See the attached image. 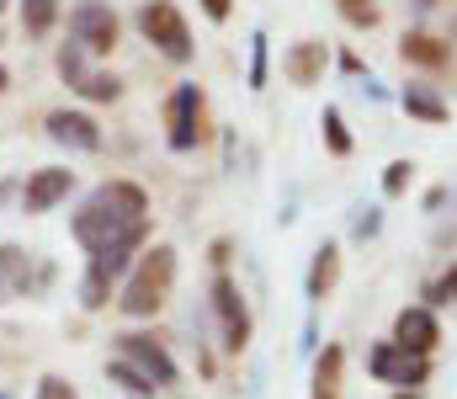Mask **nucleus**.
<instances>
[{
	"label": "nucleus",
	"instance_id": "nucleus-1",
	"mask_svg": "<svg viewBox=\"0 0 457 399\" xmlns=\"http://www.w3.org/2000/svg\"><path fill=\"white\" fill-rule=\"evenodd\" d=\"M144 235H149V197L133 181L96 187L86 197V208L75 213V240L91 256H102V251H133V245H144Z\"/></svg>",
	"mask_w": 457,
	"mask_h": 399
},
{
	"label": "nucleus",
	"instance_id": "nucleus-2",
	"mask_svg": "<svg viewBox=\"0 0 457 399\" xmlns=\"http://www.w3.org/2000/svg\"><path fill=\"white\" fill-rule=\"evenodd\" d=\"M170 282H176V251H170V245H154L144 262L133 266V277H128L117 309H122L128 320H149V314H160V303L170 298Z\"/></svg>",
	"mask_w": 457,
	"mask_h": 399
},
{
	"label": "nucleus",
	"instance_id": "nucleus-3",
	"mask_svg": "<svg viewBox=\"0 0 457 399\" xmlns=\"http://www.w3.org/2000/svg\"><path fill=\"white\" fill-rule=\"evenodd\" d=\"M138 32L165 54V59H176V64H187L192 59V32H187V16L170 5V0H144L138 5Z\"/></svg>",
	"mask_w": 457,
	"mask_h": 399
},
{
	"label": "nucleus",
	"instance_id": "nucleus-4",
	"mask_svg": "<svg viewBox=\"0 0 457 399\" xmlns=\"http://www.w3.org/2000/svg\"><path fill=\"white\" fill-rule=\"evenodd\" d=\"M367 368H372V378H383V384H399V389H415V384H426V378H431V357H420V352H404L399 341H383V346H372Z\"/></svg>",
	"mask_w": 457,
	"mask_h": 399
},
{
	"label": "nucleus",
	"instance_id": "nucleus-5",
	"mask_svg": "<svg viewBox=\"0 0 457 399\" xmlns=\"http://www.w3.org/2000/svg\"><path fill=\"white\" fill-rule=\"evenodd\" d=\"M70 32L86 54H112L117 48V11L107 0H80L70 11Z\"/></svg>",
	"mask_w": 457,
	"mask_h": 399
},
{
	"label": "nucleus",
	"instance_id": "nucleus-6",
	"mask_svg": "<svg viewBox=\"0 0 457 399\" xmlns=\"http://www.w3.org/2000/svg\"><path fill=\"white\" fill-rule=\"evenodd\" d=\"M165 138H170V149H192V144H203V91L197 86H176L170 91V102H165Z\"/></svg>",
	"mask_w": 457,
	"mask_h": 399
},
{
	"label": "nucleus",
	"instance_id": "nucleus-7",
	"mask_svg": "<svg viewBox=\"0 0 457 399\" xmlns=\"http://www.w3.org/2000/svg\"><path fill=\"white\" fill-rule=\"evenodd\" d=\"M117 357H122V362H133L154 389L176 384V362H170V352H165L154 336H117Z\"/></svg>",
	"mask_w": 457,
	"mask_h": 399
},
{
	"label": "nucleus",
	"instance_id": "nucleus-8",
	"mask_svg": "<svg viewBox=\"0 0 457 399\" xmlns=\"http://www.w3.org/2000/svg\"><path fill=\"white\" fill-rule=\"evenodd\" d=\"M213 314L224 325V346L228 352H245V341H250V309H245V293H239L234 277L213 282Z\"/></svg>",
	"mask_w": 457,
	"mask_h": 399
},
{
	"label": "nucleus",
	"instance_id": "nucleus-9",
	"mask_svg": "<svg viewBox=\"0 0 457 399\" xmlns=\"http://www.w3.org/2000/svg\"><path fill=\"white\" fill-rule=\"evenodd\" d=\"M70 187H75V170H64V165L37 170V176L21 187V213H48L59 197H70Z\"/></svg>",
	"mask_w": 457,
	"mask_h": 399
},
{
	"label": "nucleus",
	"instance_id": "nucleus-10",
	"mask_svg": "<svg viewBox=\"0 0 457 399\" xmlns=\"http://www.w3.org/2000/svg\"><path fill=\"white\" fill-rule=\"evenodd\" d=\"M394 341H399L404 352L431 357V352H436V341H442V325H436V314H431V309H399V320H394Z\"/></svg>",
	"mask_w": 457,
	"mask_h": 399
},
{
	"label": "nucleus",
	"instance_id": "nucleus-11",
	"mask_svg": "<svg viewBox=\"0 0 457 399\" xmlns=\"http://www.w3.org/2000/svg\"><path fill=\"white\" fill-rule=\"evenodd\" d=\"M128 256H133V251H102V256H91V271H86V282H80V303H86V309H102V303H107L112 282L128 271Z\"/></svg>",
	"mask_w": 457,
	"mask_h": 399
},
{
	"label": "nucleus",
	"instance_id": "nucleus-12",
	"mask_svg": "<svg viewBox=\"0 0 457 399\" xmlns=\"http://www.w3.org/2000/svg\"><path fill=\"white\" fill-rule=\"evenodd\" d=\"M325 64H330V54H325V43H293L287 48V59H282V75L293 80V86H314L320 75H325Z\"/></svg>",
	"mask_w": 457,
	"mask_h": 399
},
{
	"label": "nucleus",
	"instance_id": "nucleus-13",
	"mask_svg": "<svg viewBox=\"0 0 457 399\" xmlns=\"http://www.w3.org/2000/svg\"><path fill=\"white\" fill-rule=\"evenodd\" d=\"M48 138L54 144H70V149H96L102 144V129L86 112H54L48 118Z\"/></svg>",
	"mask_w": 457,
	"mask_h": 399
},
{
	"label": "nucleus",
	"instance_id": "nucleus-14",
	"mask_svg": "<svg viewBox=\"0 0 457 399\" xmlns=\"http://www.w3.org/2000/svg\"><path fill=\"white\" fill-rule=\"evenodd\" d=\"M399 54H404L410 64H426V70H442V64L453 59V48H447L442 37H431V32H404V37H399Z\"/></svg>",
	"mask_w": 457,
	"mask_h": 399
},
{
	"label": "nucleus",
	"instance_id": "nucleus-15",
	"mask_svg": "<svg viewBox=\"0 0 457 399\" xmlns=\"http://www.w3.org/2000/svg\"><path fill=\"white\" fill-rule=\"evenodd\" d=\"M341 368H345V352L325 346V357L314 362V399H341Z\"/></svg>",
	"mask_w": 457,
	"mask_h": 399
},
{
	"label": "nucleus",
	"instance_id": "nucleus-16",
	"mask_svg": "<svg viewBox=\"0 0 457 399\" xmlns=\"http://www.w3.org/2000/svg\"><path fill=\"white\" fill-rule=\"evenodd\" d=\"M27 287V251L21 245H0V303L16 298Z\"/></svg>",
	"mask_w": 457,
	"mask_h": 399
},
{
	"label": "nucleus",
	"instance_id": "nucleus-17",
	"mask_svg": "<svg viewBox=\"0 0 457 399\" xmlns=\"http://www.w3.org/2000/svg\"><path fill=\"white\" fill-rule=\"evenodd\" d=\"M336 277H341V251L336 245H320V256L309 266V298H325L336 287Z\"/></svg>",
	"mask_w": 457,
	"mask_h": 399
},
{
	"label": "nucleus",
	"instance_id": "nucleus-18",
	"mask_svg": "<svg viewBox=\"0 0 457 399\" xmlns=\"http://www.w3.org/2000/svg\"><path fill=\"white\" fill-rule=\"evenodd\" d=\"M404 112H410V118H426V123H447V102L431 96L426 86H410V91H404Z\"/></svg>",
	"mask_w": 457,
	"mask_h": 399
},
{
	"label": "nucleus",
	"instance_id": "nucleus-19",
	"mask_svg": "<svg viewBox=\"0 0 457 399\" xmlns=\"http://www.w3.org/2000/svg\"><path fill=\"white\" fill-rule=\"evenodd\" d=\"M54 21H59V0H21V27H27V37H43Z\"/></svg>",
	"mask_w": 457,
	"mask_h": 399
},
{
	"label": "nucleus",
	"instance_id": "nucleus-20",
	"mask_svg": "<svg viewBox=\"0 0 457 399\" xmlns=\"http://www.w3.org/2000/svg\"><path fill=\"white\" fill-rule=\"evenodd\" d=\"M112 378L122 384V389H133V395H149V389H154V384H149V378H144V373H138L133 362H122V357L112 362Z\"/></svg>",
	"mask_w": 457,
	"mask_h": 399
},
{
	"label": "nucleus",
	"instance_id": "nucleus-21",
	"mask_svg": "<svg viewBox=\"0 0 457 399\" xmlns=\"http://www.w3.org/2000/svg\"><path fill=\"white\" fill-rule=\"evenodd\" d=\"M341 16L351 27H372L378 21V0H341Z\"/></svg>",
	"mask_w": 457,
	"mask_h": 399
},
{
	"label": "nucleus",
	"instance_id": "nucleus-22",
	"mask_svg": "<svg viewBox=\"0 0 457 399\" xmlns=\"http://www.w3.org/2000/svg\"><path fill=\"white\" fill-rule=\"evenodd\" d=\"M117 91H122V86H117L112 75H91V80L80 86V96H91V102H117Z\"/></svg>",
	"mask_w": 457,
	"mask_h": 399
},
{
	"label": "nucleus",
	"instance_id": "nucleus-23",
	"mask_svg": "<svg viewBox=\"0 0 457 399\" xmlns=\"http://www.w3.org/2000/svg\"><path fill=\"white\" fill-rule=\"evenodd\" d=\"M410 176H415V165H410V160H394V165H388V176H383V192H388V197H399V192L410 187Z\"/></svg>",
	"mask_w": 457,
	"mask_h": 399
},
{
	"label": "nucleus",
	"instance_id": "nucleus-24",
	"mask_svg": "<svg viewBox=\"0 0 457 399\" xmlns=\"http://www.w3.org/2000/svg\"><path fill=\"white\" fill-rule=\"evenodd\" d=\"M325 138H330V149H336V154H351V138H345V123H341V112H336V107L325 112Z\"/></svg>",
	"mask_w": 457,
	"mask_h": 399
},
{
	"label": "nucleus",
	"instance_id": "nucleus-25",
	"mask_svg": "<svg viewBox=\"0 0 457 399\" xmlns=\"http://www.w3.org/2000/svg\"><path fill=\"white\" fill-rule=\"evenodd\" d=\"M431 298H436V303H457V262L431 282Z\"/></svg>",
	"mask_w": 457,
	"mask_h": 399
},
{
	"label": "nucleus",
	"instance_id": "nucleus-26",
	"mask_svg": "<svg viewBox=\"0 0 457 399\" xmlns=\"http://www.w3.org/2000/svg\"><path fill=\"white\" fill-rule=\"evenodd\" d=\"M37 399H80V395H75V389H70L64 378H54V373H48V378L37 384Z\"/></svg>",
	"mask_w": 457,
	"mask_h": 399
},
{
	"label": "nucleus",
	"instance_id": "nucleus-27",
	"mask_svg": "<svg viewBox=\"0 0 457 399\" xmlns=\"http://www.w3.org/2000/svg\"><path fill=\"white\" fill-rule=\"evenodd\" d=\"M250 86H266V37H255V59H250Z\"/></svg>",
	"mask_w": 457,
	"mask_h": 399
},
{
	"label": "nucleus",
	"instance_id": "nucleus-28",
	"mask_svg": "<svg viewBox=\"0 0 457 399\" xmlns=\"http://www.w3.org/2000/svg\"><path fill=\"white\" fill-rule=\"evenodd\" d=\"M203 11H208L213 21H228V0H203Z\"/></svg>",
	"mask_w": 457,
	"mask_h": 399
},
{
	"label": "nucleus",
	"instance_id": "nucleus-29",
	"mask_svg": "<svg viewBox=\"0 0 457 399\" xmlns=\"http://www.w3.org/2000/svg\"><path fill=\"white\" fill-rule=\"evenodd\" d=\"M415 5H420V11H431V5H436V0H415Z\"/></svg>",
	"mask_w": 457,
	"mask_h": 399
},
{
	"label": "nucleus",
	"instance_id": "nucleus-30",
	"mask_svg": "<svg viewBox=\"0 0 457 399\" xmlns=\"http://www.w3.org/2000/svg\"><path fill=\"white\" fill-rule=\"evenodd\" d=\"M0 91H5V70H0Z\"/></svg>",
	"mask_w": 457,
	"mask_h": 399
},
{
	"label": "nucleus",
	"instance_id": "nucleus-31",
	"mask_svg": "<svg viewBox=\"0 0 457 399\" xmlns=\"http://www.w3.org/2000/svg\"><path fill=\"white\" fill-rule=\"evenodd\" d=\"M394 399H415V395H394Z\"/></svg>",
	"mask_w": 457,
	"mask_h": 399
},
{
	"label": "nucleus",
	"instance_id": "nucleus-32",
	"mask_svg": "<svg viewBox=\"0 0 457 399\" xmlns=\"http://www.w3.org/2000/svg\"><path fill=\"white\" fill-rule=\"evenodd\" d=\"M453 37H457V16H453Z\"/></svg>",
	"mask_w": 457,
	"mask_h": 399
},
{
	"label": "nucleus",
	"instance_id": "nucleus-33",
	"mask_svg": "<svg viewBox=\"0 0 457 399\" xmlns=\"http://www.w3.org/2000/svg\"><path fill=\"white\" fill-rule=\"evenodd\" d=\"M0 197H5V187H0Z\"/></svg>",
	"mask_w": 457,
	"mask_h": 399
}]
</instances>
